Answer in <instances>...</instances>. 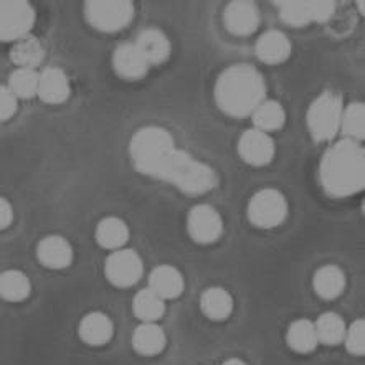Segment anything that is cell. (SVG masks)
<instances>
[{
  "instance_id": "obj_1",
  "label": "cell",
  "mask_w": 365,
  "mask_h": 365,
  "mask_svg": "<svg viewBox=\"0 0 365 365\" xmlns=\"http://www.w3.org/2000/svg\"><path fill=\"white\" fill-rule=\"evenodd\" d=\"M319 179L322 190L332 199L356 195L365 187V150L361 143L341 139L321 159Z\"/></svg>"
},
{
  "instance_id": "obj_2",
  "label": "cell",
  "mask_w": 365,
  "mask_h": 365,
  "mask_svg": "<svg viewBox=\"0 0 365 365\" xmlns=\"http://www.w3.org/2000/svg\"><path fill=\"white\" fill-rule=\"evenodd\" d=\"M215 103L230 118H250L266 100V83L257 68L247 63L228 66L217 78Z\"/></svg>"
},
{
  "instance_id": "obj_3",
  "label": "cell",
  "mask_w": 365,
  "mask_h": 365,
  "mask_svg": "<svg viewBox=\"0 0 365 365\" xmlns=\"http://www.w3.org/2000/svg\"><path fill=\"white\" fill-rule=\"evenodd\" d=\"M148 177L167 182L189 197L205 195L218 185V175L210 165L179 148L167 150Z\"/></svg>"
},
{
  "instance_id": "obj_4",
  "label": "cell",
  "mask_w": 365,
  "mask_h": 365,
  "mask_svg": "<svg viewBox=\"0 0 365 365\" xmlns=\"http://www.w3.org/2000/svg\"><path fill=\"white\" fill-rule=\"evenodd\" d=\"M344 111L342 96L327 90L311 103L306 114L307 131L316 143H331L341 129Z\"/></svg>"
},
{
  "instance_id": "obj_5",
  "label": "cell",
  "mask_w": 365,
  "mask_h": 365,
  "mask_svg": "<svg viewBox=\"0 0 365 365\" xmlns=\"http://www.w3.org/2000/svg\"><path fill=\"white\" fill-rule=\"evenodd\" d=\"M172 148H175V143L167 129L145 126L134 133L129 143V155L133 159L134 169L143 175H148L154 164Z\"/></svg>"
},
{
  "instance_id": "obj_6",
  "label": "cell",
  "mask_w": 365,
  "mask_h": 365,
  "mask_svg": "<svg viewBox=\"0 0 365 365\" xmlns=\"http://www.w3.org/2000/svg\"><path fill=\"white\" fill-rule=\"evenodd\" d=\"M289 205L283 192L276 189H262L255 192L248 200L247 217L253 227L271 230L283 225L288 218Z\"/></svg>"
},
{
  "instance_id": "obj_7",
  "label": "cell",
  "mask_w": 365,
  "mask_h": 365,
  "mask_svg": "<svg viewBox=\"0 0 365 365\" xmlns=\"http://www.w3.org/2000/svg\"><path fill=\"white\" fill-rule=\"evenodd\" d=\"M134 12V4L129 0H90L85 4L88 24L103 34H114L126 29L133 22Z\"/></svg>"
},
{
  "instance_id": "obj_8",
  "label": "cell",
  "mask_w": 365,
  "mask_h": 365,
  "mask_svg": "<svg viewBox=\"0 0 365 365\" xmlns=\"http://www.w3.org/2000/svg\"><path fill=\"white\" fill-rule=\"evenodd\" d=\"M276 5L281 22L294 29L327 22L336 10V4L329 0H283Z\"/></svg>"
},
{
  "instance_id": "obj_9",
  "label": "cell",
  "mask_w": 365,
  "mask_h": 365,
  "mask_svg": "<svg viewBox=\"0 0 365 365\" xmlns=\"http://www.w3.org/2000/svg\"><path fill=\"white\" fill-rule=\"evenodd\" d=\"M35 9L25 0H0V41H17L30 35Z\"/></svg>"
},
{
  "instance_id": "obj_10",
  "label": "cell",
  "mask_w": 365,
  "mask_h": 365,
  "mask_svg": "<svg viewBox=\"0 0 365 365\" xmlns=\"http://www.w3.org/2000/svg\"><path fill=\"white\" fill-rule=\"evenodd\" d=\"M144 274V263L138 252L131 248H121L104 262V276L114 288H131Z\"/></svg>"
},
{
  "instance_id": "obj_11",
  "label": "cell",
  "mask_w": 365,
  "mask_h": 365,
  "mask_svg": "<svg viewBox=\"0 0 365 365\" xmlns=\"http://www.w3.org/2000/svg\"><path fill=\"white\" fill-rule=\"evenodd\" d=\"M187 233L199 245H212L223 235V218L208 203L195 205L187 215Z\"/></svg>"
},
{
  "instance_id": "obj_12",
  "label": "cell",
  "mask_w": 365,
  "mask_h": 365,
  "mask_svg": "<svg viewBox=\"0 0 365 365\" xmlns=\"http://www.w3.org/2000/svg\"><path fill=\"white\" fill-rule=\"evenodd\" d=\"M237 150L243 163L252 167H264L274 159L276 144L269 134L253 128L240 135Z\"/></svg>"
},
{
  "instance_id": "obj_13",
  "label": "cell",
  "mask_w": 365,
  "mask_h": 365,
  "mask_svg": "<svg viewBox=\"0 0 365 365\" xmlns=\"http://www.w3.org/2000/svg\"><path fill=\"white\" fill-rule=\"evenodd\" d=\"M262 22L258 5L248 0H235L223 10V25L235 36H250Z\"/></svg>"
},
{
  "instance_id": "obj_14",
  "label": "cell",
  "mask_w": 365,
  "mask_h": 365,
  "mask_svg": "<svg viewBox=\"0 0 365 365\" xmlns=\"http://www.w3.org/2000/svg\"><path fill=\"white\" fill-rule=\"evenodd\" d=\"M71 243L61 235H48L36 245V259L48 269H65L73 263Z\"/></svg>"
},
{
  "instance_id": "obj_15",
  "label": "cell",
  "mask_w": 365,
  "mask_h": 365,
  "mask_svg": "<svg viewBox=\"0 0 365 365\" xmlns=\"http://www.w3.org/2000/svg\"><path fill=\"white\" fill-rule=\"evenodd\" d=\"M113 70L119 78L128 81H138L148 75L149 65L144 60V56L140 55L138 46L134 43H121L116 46V50L113 51Z\"/></svg>"
},
{
  "instance_id": "obj_16",
  "label": "cell",
  "mask_w": 365,
  "mask_h": 365,
  "mask_svg": "<svg viewBox=\"0 0 365 365\" xmlns=\"http://www.w3.org/2000/svg\"><path fill=\"white\" fill-rule=\"evenodd\" d=\"M78 336L86 346L103 347L111 342L114 336V322L101 311H91L81 317L78 324Z\"/></svg>"
},
{
  "instance_id": "obj_17",
  "label": "cell",
  "mask_w": 365,
  "mask_h": 365,
  "mask_svg": "<svg viewBox=\"0 0 365 365\" xmlns=\"http://www.w3.org/2000/svg\"><path fill=\"white\" fill-rule=\"evenodd\" d=\"M148 288L164 301L177 299L185 289L184 274L175 266L159 264L150 271Z\"/></svg>"
},
{
  "instance_id": "obj_18",
  "label": "cell",
  "mask_w": 365,
  "mask_h": 365,
  "mask_svg": "<svg viewBox=\"0 0 365 365\" xmlns=\"http://www.w3.org/2000/svg\"><path fill=\"white\" fill-rule=\"evenodd\" d=\"M71 95L70 80L61 68L48 66L40 73L36 96L46 104H63Z\"/></svg>"
},
{
  "instance_id": "obj_19",
  "label": "cell",
  "mask_w": 365,
  "mask_h": 365,
  "mask_svg": "<svg viewBox=\"0 0 365 365\" xmlns=\"http://www.w3.org/2000/svg\"><path fill=\"white\" fill-rule=\"evenodd\" d=\"M293 46L288 36L279 30H268L257 40L255 53L266 65H281L291 56Z\"/></svg>"
},
{
  "instance_id": "obj_20",
  "label": "cell",
  "mask_w": 365,
  "mask_h": 365,
  "mask_svg": "<svg viewBox=\"0 0 365 365\" xmlns=\"http://www.w3.org/2000/svg\"><path fill=\"white\" fill-rule=\"evenodd\" d=\"M135 46L149 66L163 65L172 53L170 40L159 29H144L135 40Z\"/></svg>"
},
{
  "instance_id": "obj_21",
  "label": "cell",
  "mask_w": 365,
  "mask_h": 365,
  "mask_svg": "<svg viewBox=\"0 0 365 365\" xmlns=\"http://www.w3.org/2000/svg\"><path fill=\"white\" fill-rule=\"evenodd\" d=\"M135 354L143 357H155L164 352L167 346L165 331L158 322H143L135 327L131 337Z\"/></svg>"
},
{
  "instance_id": "obj_22",
  "label": "cell",
  "mask_w": 365,
  "mask_h": 365,
  "mask_svg": "<svg viewBox=\"0 0 365 365\" xmlns=\"http://www.w3.org/2000/svg\"><path fill=\"white\" fill-rule=\"evenodd\" d=\"M347 286V278L342 268L336 264H324L312 276V289L324 301H334L342 296Z\"/></svg>"
},
{
  "instance_id": "obj_23",
  "label": "cell",
  "mask_w": 365,
  "mask_h": 365,
  "mask_svg": "<svg viewBox=\"0 0 365 365\" xmlns=\"http://www.w3.org/2000/svg\"><path fill=\"white\" fill-rule=\"evenodd\" d=\"M95 238L101 248L116 252V250L126 248L129 238H131V232H129L128 223L123 218L104 217L96 225Z\"/></svg>"
},
{
  "instance_id": "obj_24",
  "label": "cell",
  "mask_w": 365,
  "mask_h": 365,
  "mask_svg": "<svg viewBox=\"0 0 365 365\" xmlns=\"http://www.w3.org/2000/svg\"><path fill=\"white\" fill-rule=\"evenodd\" d=\"M233 306V296L222 286H210L200 294V311L210 321H227L232 316Z\"/></svg>"
},
{
  "instance_id": "obj_25",
  "label": "cell",
  "mask_w": 365,
  "mask_h": 365,
  "mask_svg": "<svg viewBox=\"0 0 365 365\" xmlns=\"http://www.w3.org/2000/svg\"><path fill=\"white\" fill-rule=\"evenodd\" d=\"M286 344L296 354H312L319 346L314 322L309 319H296L286 331Z\"/></svg>"
},
{
  "instance_id": "obj_26",
  "label": "cell",
  "mask_w": 365,
  "mask_h": 365,
  "mask_svg": "<svg viewBox=\"0 0 365 365\" xmlns=\"http://www.w3.org/2000/svg\"><path fill=\"white\" fill-rule=\"evenodd\" d=\"M45 58L43 45L34 35H27L24 38L17 40L10 50V60L17 68H29L36 70V66L41 65Z\"/></svg>"
},
{
  "instance_id": "obj_27",
  "label": "cell",
  "mask_w": 365,
  "mask_h": 365,
  "mask_svg": "<svg viewBox=\"0 0 365 365\" xmlns=\"http://www.w3.org/2000/svg\"><path fill=\"white\" fill-rule=\"evenodd\" d=\"M32 293L30 278L20 269H5L0 273V298L7 302H22Z\"/></svg>"
},
{
  "instance_id": "obj_28",
  "label": "cell",
  "mask_w": 365,
  "mask_h": 365,
  "mask_svg": "<svg viewBox=\"0 0 365 365\" xmlns=\"http://www.w3.org/2000/svg\"><path fill=\"white\" fill-rule=\"evenodd\" d=\"M253 126L258 131L271 134L279 131L286 123V111L283 104L276 100H264L259 106L255 109L252 116Z\"/></svg>"
},
{
  "instance_id": "obj_29",
  "label": "cell",
  "mask_w": 365,
  "mask_h": 365,
  "mask_svg": "<svg viewBox=\"0 0 365 365\" xmlns=\"http://www.w3.org/2000/svg\"><path fill=\"white\" fill-rule=\"evenodd\" d=\"M133 314L140 322H158L165 314V301L149 288L140 289L133 298Z\"/></svg>"
},
{
  "instance_id": "obj_30",
  "label": "cell",
  "mask_w": 365,
  "mask_h": 365,
  "mask_svg": "<svg viewBox=\"0 0 365 365\" xmlns=\"http://www.w3.org/2000/svg\"><path fill=\"white\" fill-rule=\"evenodd\" d=\"M317 341L324 346H339L346 337L347 324L337 312H324L314 322Z\"/></svg>"
},
{
  "instance_id": "obj_31",
  "label": "cell",
  "mask_w": 365,
  "mask_h": 365,
  "mask_svg": "<svg viewBox=\"0 0 365 365\" xmlns=\"http://www.w3.org/2000/svg\"><path fill=\"white\" fill-rule=\"evenodd\" d=\"M344 139L361 143L365 139V106L361 101H354L349 106H344L341 129Z\"/></svg>"
},
{
  "instance_id": "obj_32",
  "label": "cell",
  "mask_w": 365,
  "mask_h": 365,
  "mask_svg": "<svg viewBox=\"0 0 365 365\" xmlns=\"http://www.w3.org/2000/svg\"><path fill=\"white\" fill-rule=\"evenodd\" d=\"M38 78L40 73H36V70L17 68L10 75L7 88L17 100H30V98L36 96V91H38Z\"/></svg>"
},
{
  "instance_id": "obj_33",
  "label": "cell",
  "mask_w": 365,
  "mask_h": 365,
  "mask_svg": "<svg viewBox=\"0 0 365 365\" xmlns=\"http://www.w3.org/2000/svg\"><path fill=\"white\" fill-rule=\"evenodd\" d=\"M344 346L347 352L356 357H362L365 354V321L356 319L351 326H347L346 337H344Z\"/></svg>"
},
{
  "instance_id": "obj_34",
  "label": "cell",
  "mask_w": 365,
  "mask_h": 365,
  "mask_svg": "<svg viewBox=\"0 0 365 365\" xmlns=\"http://www.w3.org/2000/svg\"><path fill=\"white\" fill-rule=\"evenodd\" d=\"M19 108V100L7 86L0 85V121H9L15 116Z\"/></svg>"
},
{
  "instance_id": "obj_35",
  "label": "cell",
  "mask_w": 365,
  "mask_h": 365,
  "mask_svg": "<svg viewBox=\"0 0 365 365\" xmlns=\"http://www.w3.org/2000/svg\"><path fill=\"white\" fill-rule=\"evenodd\" d=\"M14 222V207L7 199L0 197V230H5Z\"/></svg>"
},
{
  "instance_id": "obj_36",
  "label": "cell",
  "mask_w": 365,
  "mask_h": 365,
  "mask_svg": "<svg viewBox=\"0 0 365 365\" xmlns=\"http://www.w3.org/2000/svg\"><path fill=\"white\" fill-rule=\"evenodd\" d=\"M222 365H248V364L242 361V359H238V357H232V359H227V361L223 362Z\"/></svg>"
},
{
  "instance_id": "obj_37",
  "label": "cell",
  "mask_w": 365,
  "mask_h": 365,
  "mask_svg": "<svg viewBox=\"0 0 365 365\" xmlns=\"http://www.w3.org/2000/svg\"><path fill=\"white\" fill-rule=\"evenodd\" d=\"M359 12L364 15V2H359Z\"/></svg>"
}]
</instances>
